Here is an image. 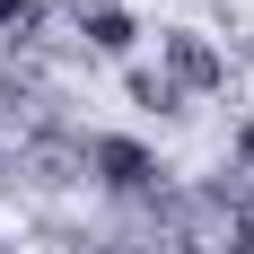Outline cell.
I'll use <instances>...</instances> for the list:
<instances>
[{"instance_id": "obj_1", "label": "cell", "mask_w": 254, "mask_h": 254, "mask_svg": "<svg viewBox=\"0 0 254 254\" xmlns=\"http://www.w3.org/2000/svg\"><path fill=\"white\" fill-rule=\"evenodd\" d=\"M79 167H88L114 202H149V193H167L158 149H149V140H131V131H88V140H79Z\"/></svg>"}, {"instance_id": "obj_2", "label": "cell", "mask_w": 254, "mask_h": 254, "mask_svg": "<svg viewBox=\"0 0 254 254\" xmlns=\"http://www.w3.org/2000/svg\"><path fill=\"white\" fill-rule=\"evenodd\" d=\"M158 70L176 97H219L228 88V53L210 44L202 26H158Z\"/></svg>"}, {"instance_id": "obj_3", "label": "cell", "mask_w": 254, "mask_h": 254, "mask_svg": "<svg viewBox=\"0 0 254 254\" xmlns=\"http://www.w3.org/2000/svg\"><path fill=\"white\" fill-rule=\"evenodd\" d=\"M70 18H79V44L97 53V62H131L140 53V18H131L123 0H70Z\"/></svg>"}, {"instance_id": "obj_4", "label": "cell", "mask_w": 254, "mask_h": 254, "mask_svg": "<svg viewBox=\"0 0 254 254\" xmlns=\"http://www.w3.org/2000/svg\"><path fill=\"white\" fill-rule=\"evenodd\" d=\"M123 97L149 105V114H184V97L167 88V70H149V62H131V70H123Z\"/></svg>"}, {"instance_id": "obj_5", "label": "cell", "mask_w": 254, "mask_h": 254, "mask_svg": "<svg viewBox=\"0 0 254 254\" xmlns=\"http://www.w3.org/2000/svg\"><path fill=\"white\" fill-rule=\"evenodd\" d=\"M44 26V0H0V35H35Z\"/></svg>"}, {"instance_id": "obj_6", "label": "cell", "mask_w": 254, "mask_h": 254, "mask_svg": "<svg viewBox=\"0 0 254 254\" xmlns=\"http://www.w3.org/2000/svg\"><path fill=\"white\" fill-rule=\"evenodd\" d=\"M228 149H237V176H254V114H246V123L228 131Z\"/></svg>"}, {"instance_id": "obj_7", "label": "cell", "mask_w": 254, "mask_h": 254, "mask_svg": "<svg viewBox=\"0 0 254 254\" xmlns=\"http://www.w3.org/2000/svg\"><path fill=\"white\" fill-rule=\"evenodd\" d=\"M228 254H254V210H237V219H228Z\"/></svg>"}]
</instances>
